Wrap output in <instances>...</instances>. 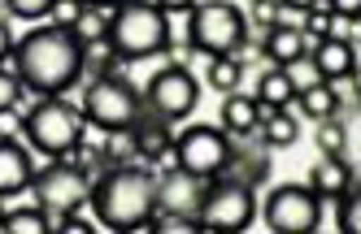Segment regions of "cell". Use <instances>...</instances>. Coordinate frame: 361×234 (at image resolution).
<instances>
[{
	"label": "cell",
	"mask_w": 361,
	"mask_h": 234,
	"mask_svg": "<svg viewBox=\"0 0 361 234\" xmlns=\"http://www.w3.org/2000/svg\"><path fill=\"white\" fill-rule=\"evenodd\" d=\"M83 57H87V44L61 22L35 26L31 35H22L13 44V70L22 78V87L35 96H66L83 78Z\"/></svg>",
	"instance_id": "1"
},
{
	"label": "cell",
	"mask_w": 361,
	"mask_h": 234,
	"mask_svg": "<svg viewBox=\"0 0 361 234\" xmlns=\"http://www.w3.org/2000/svg\"><path fill=\"white\" fill-rule=\"evenodd\" d=\"M92 213L100 230H152L157 217V174L144 161L105 165V174L92 178Z\"/></svg>",
	"instance_id": "2"
},
{
	"label": "cell",
	"mask_w": 361,
	"mask_h": 234,
	"mask_svg": "<svg viewBox=\"0 0 361 234\" xmlns=\"http://www.w3.org/2000/svg\"><path fill=\"white\" fill-rule=\"evenodd\" d=\"M170 13L157 0H122L109 13V31H105V48H114L122 61H148L161 57L170 48Z\"/></svg>",
	"instance_id": "3"
},
{
	"label": "cell",
	"mask_w": 361,
	"mask_h": 234,
	"mask_svg": "<svg viewBox=\"0 0 361 234\" xmlns=\"http://www.w3.org/2000/svg\"><path fill=\"white\" fill-rule=\"evenodd\" d=\"M248 31H252L248 13L231 0H200L188 13V44L200 57H240Z\"/></svg>",
	"instance_id": "4"
},
{
	"label": "cell",
	"mask_w": 361,
	"mask_h": 234,
	"mask_svg": "<svg viewBox=\"0 0 361 234\" xmlns=\"http://www.w3.org/2000/svg\"><path fill=\"white\" fill-rule=\"evenodd\" d=\"M79 135H83V109L70 104L66 96H44L22 117V139H27V148H35L44 156H70Z\"/></svg>",
	"instance_id": "5"
},
{
	"label": "cell",
	"mask_w": 361,
	"mask_h": 234,
	"mask_svg": "<svg viewBox=\"0 0 361 234\" xmlns=\"http://www.w3.org/2000/svg\"><path fill=\"white\" fill-rule=\"evenodd\" d=\"M79 109H83V117L92 126L118 135V130H131L144 117V91L135 83H126L122 74H100V78H92V83H87Z\"/></svg>",
	"instance_id": "6"
},
{
	"label": "cell",
	"mask_w": 361,
	"mask_h": 234,
	"mask_svg": "<svg viewBox=\"0 0 361 234\" xmlns=\"http://www.w3.org/2000/svg\"><path fill=\"white\" fill-rule=\"evenodd\" d=\"M257 221V187L235 174H218L209 178L204 187V200H200V226L204 234L218 230V234H235V230H248Z\"/></svg>",
	"instance_id": "7"
},
{
	"label": "cell",
	"mask_w": 361,
	"mask_h": 234,
	"mask_svg": "<svg viewBox=\"0 0 361 234\" xmlns=\"http://www.w3.org/2000/svg\"><path fill=\"white\" fill-rule=\"evenodd\" d=\"M257 213L274 234H314L322 226V195L309 182H279L266 204H257Z\"/></svg>",
	"instance_id": "8"
},
{
	"label": "cell",
	"mask_w": 361,
	"mask_h": 234,
	"mask_svg": "<svg viewBox=\"0 0 361 234\" xmlns=\"http://www.w3.org/2000/svg\"><path fill=\"white\" fill-rule=\"evenodd\" d=\"M196 104H200V78L188 65H178V61H170L166 70H157V74L148 78V87H144V109L166 117L170 126L192 117Z\"/></svg>",
	"instance_id": "9"
},
{
	"label": "cell",
	"mask_w": 361,
	"mask_h": 234,
	"mask_svg": "<svg viewBox=\"0 0 361 234\" xmlns=\"http://www.w3.org/2000/svg\"><path fill=\"white\" fill-rule=\"evenodd\" d=\"M31 191H35V204L48 208V213H70V208H83L87 204L92 174L79 169L74 161H66V156H53L44 169H35Z\"/></svg>",
	"instance_id": "10"
},
{
	"label": "cell",
	"mask_w": 361,
	"mask_h": 234,
	"mask_svg": "<svg viewBox=\"0 0 361 234\" xmlns=\"http://www.w3.org/2000/svg\"><path fill=\"white\" fill-rule=\"evenodd\" d=\"M174 156H178V169L200 174V178H218L231 161V135L222 126L196 122L174 139Z\"/></svg>",
	"instance_id": "11"
},
{
	"label": "cell",
	"mask_w": 361,
	"mask_h": 234,
	"mask_svg": "<svg viewBox=\"0 0 361 234\" xmlns=\"http://www.w3.org/2000/svg\"><path fill=\"white\" fill-rule=\"evenodd\" d=\"M209 178L188 174V169H166L157 178V213H178V217H200V200Z\"/></svg>",
	"instance_id": "12"
},
{
	"label": "cell",
	"mask_w": 361,
	"mask_h": 234,
	"mask_svg": "<svg viewBox=\"0 0 361 234\" xmlns=\"http://www.w3.org/2000/svg\"><path fill=\"white\" fill-rule=\"evenodd\" d=\"M222 174H235L244 182H252V187H262V182L270 178V143H252V130L248 135H231V161Z\"/></svg>",
	"instance_id": "13"
},
{
	"label": "cell",
	"mask_w": 361,
	"mask_h": 234,
	"mask_svg": "<svg viewBox=\"0 0 361 234\" xmlns=\"http://www.w3.org/2000/svg\"><path fill=\"white\" fill-rule=\"evenodd\" d=\"M31 178H35L31 148L18 143V139H0V200L31 191Z\"/></svg>",
	"instance_id": "14"
},
{
	"label": "cell",
	"mask_w": 361,
	"mask_h": 234,
	"mask_svg": "<svg viewBox=\"0 0 361 234\" xmlns=\"http://www.w3.org/2000/svg\"><path fill=\"white\" fill-rule=\"evenodd\" d=\"M309 61H314L318 78H326V83H335V78L357 83V48L344 39H318L309 48Z\"/></svg>",
	"instance_id": "15"
},
{
	"label": "cell",
	"mask_w": 361,
	"mask_h": 234,
	"mask_svg": "<svg viewBox=\"0 0 361 234\" xmlns=\"http://www.w3.org/2000/svg\"><path fill=\"white\" fill-rule=\"evenodd\" d=\"M126 135H131V143H135V161H144V165H152V161H157V156L174 143L170 122L157 117V113H148V109H144V117L126 130Z\"/></svg>",
	"instance_id": "16"
},
{
	"label": "cell",
	"mask_w": 361,
	"mask_h": 234,
	"mask_svg": "<svg viewBox=\"0 0 361 234\" xmlns=\"http://www.w3.org/2000/svg\"><path fill=\"white\" fill-rule=\"evenodd\" d=\"M262 48H266V57L274 65H292V61H300L305 52H309V39H305L300 26L274 22V26H266V31H262Z\"/></svg>",
	"instance_id": "17"
},
{
	"label": "cell",
	"mask_w": 361,
	"mask_h": 234,
	"mask_svg": "<svg viewBox=\"0 0 361 234\" xmlns=\"http://www.w3.org/2000/svg\"><path fill=\"white\" fill-rule=\"evenodd\" d=\"M309 187H314L322 200H335L357 187V169L348 161H340V156H322V161L309 169Z\"/></svg>",
	"instance_id": "18"
},
{
	"label": "cell",
	"mask_w": 361,
	"mask_h": 234,
	"mask_svg": "<svg viewBox=\"0 0 361 234\" xmlns=\"http://www.w3.org/2000/svg\"><path fill=\"white\" fill-rule=\"evenodd\" d=\"M262 126V109H257V96H244L240 87L226 91L222 100V130L226 135H248V130Z\"/></svg>",
	"instance_id": "19"
},
{
	"label": "cell",
	"mask_w": 361,
	"mask_h": 234,
	"mask_svg": "<svg viewBox=\"0 0 361 234\" xmlns=\"http://www.w3.org/2000/svg\"><path fill=\"white\" fill-rule=\"evenodd\" d=\"M257 109H262V117H270L274 109H288V104L296 100V87H292V78H288V70L283 65H274V70H266L262 74V83H257Z\"/></svg>",
	"instance_id": "20"
},
{
	"label": "cell",
	"mask_w": 361,
	"mask_h": 234,
	"mask_svg": "<svg viewBox=\"0 0 361 234\" xmlns=\"http://www.w3.org/2000/svg\"><path fill=\"white\" fill-rule=\"evenodd\" d=\"M340 91H335V83H314V87H305L300 96H296V104H300V113L309 117V122H322V117H331L335 109H340Z\"/></svg>",
	"instance_id": "21"
},
{
	"label": "cell",
	"mask_w": 361,
	"mask_h": 234,
	"mask_svg": "<svg viewBox=\"0 0 361 234\" xmlns=\"http://www.w3.org/2000/svg\"><path fill=\"white\" fill-rule=\"evenodd\" d=\"M262 139L270 143V148H292L296 139H300V122L288 113V109H274L270 117H262Z\"/></svg>",
	"instance_id": "22"
},
{
	"label": "cell",
	"mask_w": 361,
	"mask_h": 234,
	"mask_svg": "<svg viewBox=\"0 0 361 234\" xmlns=\"http://www.w3.org/2000/svg\"><path fill=\"white\" fill-rule=\"evenodd\" d=\"M5 234H44L53 230V221H48V208H5V226H0Z\"/></svg>",
	"instance_id": "23"
},
{
	"label": "cell",
	"mask_w": 361,
	"mask_h": 234,
	"mask_svg": "<svg viewBox=\"0 0 361 234\" xmlns=\"http://www.w3.org/2000/svg\"><path fill=\"white\" fill-rule=\"evenodd\" d=\"M70 31L79 35L87 48H92V44H105V31H109V13H105V9H92V5H83V9H79V18L70 22Z\"/></svg>",
	"instance_id": "24"
},
{
	"label": "cell",
	"mask_w": 361,
	"mask_h": 234,
	"mask_svg": "<svg viewBox=\"0 0 361 234\" xmlns=\"http://www.w3.org/2000/svg\"><path fill=\"white\" fill-rule=\"evenodd\" d=\"M244 83V61L240 57H209V87L214 91H235Z\"/></svg>",
	"instance_id": "25"
},
{
	"label": "cell",
	"mask_w": 361,
	"mask_h": 234,
	"mask_svg": "<svg viewBox=\"0 0 361 234\" xmlns=\"http://www.w3.org/2000/svg\"><path fill=\"white\" fill-rule=\"evenodd\" d=\"M326 204L335 208V230H344V234L361 230V195H357V187L344 191V195H335V200H326Z\"/></svg>",
	"instance_id": "26"
},
{
	"label": "cell",
	"mask_w": 361,
	"mask_h": 234,
	"mask_svg": "<svg viewBox=\"0 0 361 234\" xmlns=\"http://www.w3.org/2000/svg\"><path fill=\"white\" fill-rule=\"evenodd\" d=\"M314 126H318L314 139H318L322 156H340V148H344V122H340V109H335L331 117H322V122H314Z\"/></svg>",
	"instance_id": "27"
},
{
	"label": "cell",
	"mask_w": 361,
	"mask_h": 234,
	"mask_svg": "<svg viewBox=\"0 0 361 234\" xmlns=\"http://www.w3.org/2000/svg\"><path fill=\"white\" fill-rule=\"evenodd\" d=\"M248 22L257 26V31H266V26L283 22V5L279 0H248Z\"/></svg>",
	"instance_id": "28"
},
{
	"label": "cell",
	"mask_w": 361,
	"mask_h": 234,
	"mask_svg": "<svg viewBox=\"0 0 361 234\" xmlns=\"http://www.w3.org/2000/svg\"><path fill=\"white\" fill-rule=\"evenodd\" d=\"M53 5H57V0H5V9H9L13 18H22V22L48 18V13H53Z\"/></svg>",
	"instance_id": "29"
},
{
	"label": "cell",
	"mask_w": 361,
	"mask_h": 234,
	"mask_svg": "<svg viewBox=\"0 0 361 234\" xmlns=\"http://www.w3.org/2000/svg\"><path fill=\"white\" fill-rule=\"evenodd\" d=\"M283 70H288V78H292V87H296V96H300L305 87H314V83H322V78H318V70H314V61H309V52H305L300 61H292V65H283Z\"/></svg>",
	"instance_id": "30"
},
{
	"label": "cell",
	"mask_w": 361,
	"mask_h": 234,
	"mask_svg": "<svg viewBox=\"0 0 361 234\" xmlns=\"http://www.w3.org/2000/svg\"><path fill=\"white\" fill-rule=\"evenodd\" d=\"M57 230L61 234H92V230H100V221L83 217V208H70V213H57Z\"/></svg>",
	"instance_id": "31"
},
{
	"label": "cell",
	"mask_w": 361,
	"mask_h": 234,
	"mask_svg": "<svg viewBox=\"0 0 361 234\" xmlns=\"http://www.w3.org/2000/svg\"><path fill=\"white\" fill-rule=\"evenodd\" d=\"M22 78L18 70H0V109H9V104H22Z\"/></svg>",
	"instance_id": "32"
},
{
	"label": "cell",
	"mask_w": 361,
	"mask_h": 234,
	"mask_svg": "<svg viewBox=\"0 0 361 234\" xmlns=\"http://www.w3.org/2000/svg\"><path fill=\"white\" fill-rule=\"evenodd\" d=\"M353 35H357V18H344V13H331V18H326V39L353 44Z\"/></svg>",
	"instance_id": "33"
},
{
	"label": "cell",
	"mask_w": 361,
	"mask_h": 234,
	"mask_svg": "<svg viewBox=\"0 0 361 234\" xmlns=\"http://www.w3.org/2000/svg\"><path fill=\"white\" fill-rule=\"evenodd\" d=\"M22 104H9V109H0V139H18L22 135Z\"/></svg>",
	"instance_id": "34"
},
{
	"label": "cell",
	"mask_w": 361,
	"mask_h": 234,
	"mask_svg": "<svg viewBox=\"0 0 361 234\" xmlns=\"http://www.w3.org/2000/svg\"><path fill=\"white\" fill-rule=\"evenodd\" d=\"M326 9H305V22H300V31L305 39H326Z\"/></svg>",
	"instance_id": "35"
},
{
	"label": "cell",
	"mask_w": 361,
	"mask_h": 234,
	"mask_svg": "<svg viewBox=\"0 0 361 234\" xmlns=\"http://www.w3.org/2000/svg\"><path fill=\"white\" fill-rule=\"evenodd\" d=\"M79 9H83V0H57V5H53V18H57L61 26H70L74 18H79Z\"/></svg>",
	"instance_id": "36"
},
{
	"label": "cell",
	"mask_w": 361,
	"mask_h": 234,
	"mask_svg": "<svg viewBox=\"0 0 361 234\" xmlns=\"http://www.w3.org/2000/svg\"><path fill=\"white\" fill-rule=\"evenodd\" d=\"M326 9L344 18H361V0H326Z\"/></svg>",
	"instance_id": "37"
},
{
	"label": "cell",
	"mask_w": 361,
	"mask_h": 234,
	"mask_svg": "<svg viewBox=\"0 0 361 234\" xmlns=\"http://www.w3.org/2000/svg\"><path fill=\"white\" fill-rule=\"evenodd\" d=\"M157 5H161L170 18H174V13H192V9L200 5V0H157Z\"/></svg>",
	"instance_id": "38"
},
{
	"label": "cell",
	"mask_w": 361,
	"mask_h": 234,
	"mask_svg": "<svg viewBox=\"0 0 361 234\" xmlns=\"http://www.w3.org/2000/svg\"><path fill=\"white\" fill-rule=\"evenodd\" d=\"M279 5H283V9H300V13H305V9H326V0H279ZM326 13H331V9H326Z\"/></svg>",
	"instance_id": "39"
},
{
	"label": "cell",
	"mask_w": 361,
	"mask_h": 234,
	"mask_svg": "<svg viewBox=\"0 0 361 234\" xmlns=\"http://www.w3.org/2000/svg\"><path fill=\"white\" fill-rule=\"evenodd\" d=\"M5 57H13V35H9V26L0 22V65H5Z\"/></svg>",
	"instance_id": "40"
},
{
	"label": "cell",
	"mask_w": 361,
	"mask_h": 234,
	"mask_svg": "<svg viewBox=\"0 0 361 234\" xmlns=\"http://www.w3.org/2000/svg\"><path fill=\"white\" fill-rule=\"evenodd\" d=\"M83 5H92V9H105V13H114L122 0H83Z\"/></svg>",
	"instance_id": "41"
},
{
	"label": "cell",
	"mask_w": 361,
	"mask_h": 234,
	"mask_svg": "<svg viewBox=\"0 0 361 234\" xmlns=\"http://www.w3.org/2000/svg\"><path fill=\"white\" fill-rule=\"evenodd\" d=\"M0 226H5V208H0Z\"/></svg>",
	"instance_id": "42"
}]
</instances>
